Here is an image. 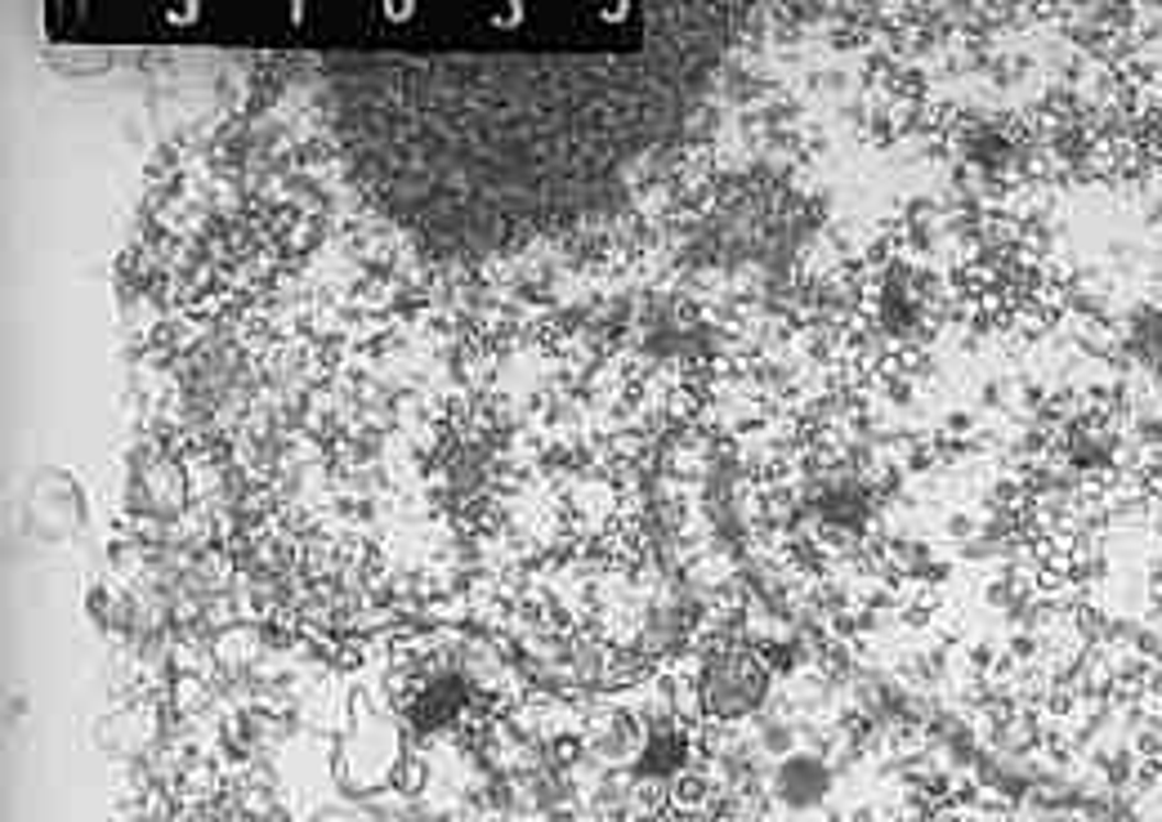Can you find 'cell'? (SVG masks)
<instances>
[{
	"instance_id": "6da1fadb",
	"label": "cell",
	"mask_w": 1162,
	"mask_h": 822,
	"mask_svg": "<svg viewBox=\"0 0 1162 822\" xmlns=\"http://www.w3.org/2000/svg\"><path fill=\"white\" fill-rule=\"evenodd\" d=\"M774 787H778V796H783L787 804L805 809V804H818V800H823V791H828V769L818 765L814 756H792V760L778 769Z\"/></svg>"
}]
</instances>
